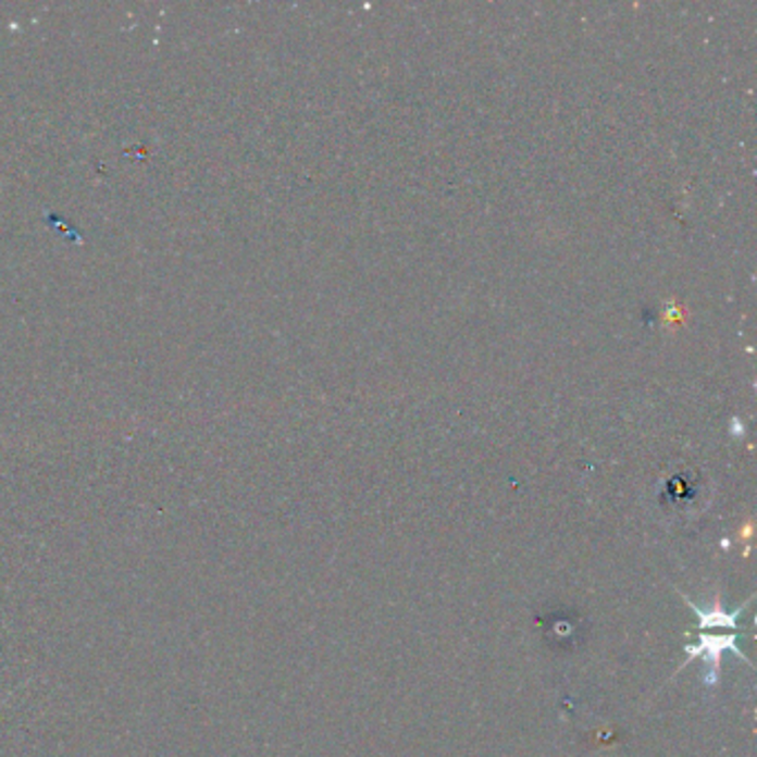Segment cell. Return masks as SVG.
I'll return each instance as SVG.
<instances>
[{"label": "cell", "instance_id": "6da1fadb", "mask_svg": "<svg viewBox=\"0 0 757 757\" xmlns=\"http://www.w3.org/2000/svg\"><path fill=\"white\" fill-rule=\"evenodd\" d=\"M684 651H686V662L682 667H686L695 658H705L709 662V671L705 673V684L709 688H713L720 682V667H722V654L724 651H733L735 656H740L748 665V660L744 658V654L737 648V633H731V635H707V633H702L699 642L697 644H688Z\"/></svg>", "mask_w": 757, "mask_h": 757}, {"label": "cell", "instance_id": "7a4b0ae2", "mask_svg": "<svg viewBox=\"0 0 757 757\" xmlns=\"http://www.w3.org/2000/svg\"><path fill=\"white\" fill-rule=\"evenodd\" d=\"M684 603L697 613V620H699V629H718V626H724V629H731V631H737V616L742 611V607L733 613L724 611V605H722V596L720 593H716V598H713V607L707 609V611H702L699 607H695L693 603H688L684 598Z\"/></svg>", "mask_w": 757, "mask_h": 757}]
</instances>
